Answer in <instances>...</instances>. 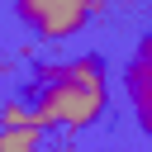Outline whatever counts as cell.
Returning a JSON list of instances; mask_svg holds the SVG:
<instances>
[{"instance_id": "cell-1", "label": "cell", "mask_w": 152, "mask_h": 152, "mask_svg": "<svg viewBox=\"0 0 152 152\" xmlns=\"http://www.w3.org/2000/svg\"><path fill=\"white\" fill-rule=\"evenodd\" d=\"M28 104L38 114L43 128H66L81 133L90 124L104 119L109 109V76L100 57H71V62H52L33 71L28 86Z\"/></svg>"}, {"instance_id": "cell-2", "label": "cell", "mask_w": 152, "mask_h": 152, "mask_svg": "<svg viewBox=\"0 0 152 152\" xmlns=\"http://www.w3.org/2000/svg\"><path fill=\"white\" fill-rule=\"evenodd\" d=\"M14 10L43 43H62L86 28V19L100 10V0H14Z\"/></svg>"}, {"instance_id": "cell-3", "label": "cell", "mask_w": 152, "mask_h": 152, "mask_svg": "<svg viewBox=\"0 0 152 152\" xmlns=\"http://www.w3.org/2000/svg\"><path fill=\"white\" fill-rule=\"evenodd\" d=\"M124 95H128L142 133H152V62H138V57H133V62L124 66Z\"/></svg>"}, {"instance_id": "cell-4", "label": "cell", "mask_w": 152, "mask_h": 152, "mask_svg": "<svg viewBox=\"0 0 152 152\" xmlns=\"http://www.w3.org/2000/svg\"><path fill=\"white\" fill-rule=\"evenodd\" d=\"M0 152H48L43 128H0Z\"/></svg>"}, {"instance_id": "cell-5", "label": "cell", "mask_w": 152, "mask_h": 152, "mask_svg": "<svg viewBox=\"0 0 152 152\" xmlns=\"http://www.w3.org/2000/svg\"><path fill=\"white\" fill-rule=\"evenodd\" d=\"M0 128H43V124H38V114H33L28 100H0Z\"/></svg>"}]
</instances>
